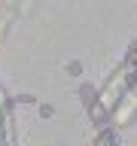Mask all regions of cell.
<instances>
[{
  "label": "cell",
  "instance_id": "6da1fadb",
  "mask_svg": "<svg viewBox=\"0 0 137 146\" xmlns=\"http://www.w3.org/2000/svg\"><path fill=\"white\" fill-rule=\"evenodd\" d=\"M128 76H131V64H122V67L113 73V79L104 85V91H100V104H104V107H113V104L119 100V94H122V88H125Z\"/></svg>",
  "mask_w": 137,
  "mask_h": 146
},
{
  "label": "cell",
  "instance_id": "7a4b0ae2",
  "mask_svg": "<svg viewBox=\"0 0 137 146\" xmlns=\"http://www.w3.org/2000/svg\"><path fill=\"white\" fill-rule=\"evenodd\" d=\"M134 110H137V85L122 94V104H119L116 113H113V122H116V125H125L128 119L134 116Z\"/></svg>",
  "mask_w": 137,
  "mask_h": 146
}]
</instances>
